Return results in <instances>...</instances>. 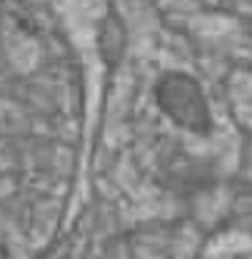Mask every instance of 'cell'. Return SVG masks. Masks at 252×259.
<instances>
[{"label":"cell","instance_id":"6da1fadb","mask_svg":"<svg viewBox=\"0 0 252 259\" xmlns=\"http://www.w3.org/2000/svg\"><path fill=\"white\" fill-rule=\"evenodd\" d=\"M160 105L180 122L190 130H205L210 117H207V107L200 88L185 77V75H170L162 80L158 90Z\"/></svg>","mask_w":252,"mask_h":259}]
</instances>
